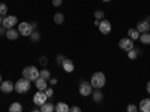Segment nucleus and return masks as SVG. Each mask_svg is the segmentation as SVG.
Segmentation results:
<instances>
[{
  "label": "nucleus",
  "mask_w": 150,
  "mask_h": 112,
  "mask_svg": "<svg viewBox=\"0 0 150 112\" xmlns=\"http://www.w3.org/2000/svg\"><path fill=\"white\" fill-rule=\"evenodd\" d=\"M90 84L93 88H99L101 90L102 87L105 85V75L102 72H95L92 75V79H90Z\"/></svg>",
  "instance_id": "nucleus-1"
},
{
  "label": "nucleus",
  "mask_w": 150,
  "mask_h": 112,
  "mask_svg": "<svg viewBox=\"0 0 150 112\" xmlns=\"http://www.w3.org/2000/svg\"><path fill=\"white\" fill-rule=\"evenodd\" d=\"M23 78H27L29 81H36L39 78V70H38L35 66H27L23 69Z\"/></svg>",
  "instance_id": "nucleus-2"
},
{
  "label": "nucleus",
  "mask_w": 150,
  "mask_h": 112,
  "mask_svg": "<svg viewBox=\"0 0 150 112\" xmlns=\"http://www.w3.org/2000/svg\"><path fill=\"white\" fill-rule=\"evenodd\" d=\"M30 82L27 78H21L15 82V91L20 93V94H24V93H27L30 90Z\"/></svg>",
  "instance_id": "nucleus-3"
},
{
  "label": "nucleus",
  "mask_w": 150,
  "mask_h": 112,
  "mask_svg": "<svg viewBox=\"0 0 150 112\" xmlns=\"http://www.w3.org/2000/svg\"><path fill=\"white\" fill-rule=\"evenodd\" d=\"M47 100H48V96L45 94V91L38 90V93L33 96V103H35L36 106H42Z\"/></svg>",
  "instance_id": "nucleus-4"
},
{
  "label": "nucleus",
  "mask_w": 150,
  "mask_h": 112,
  "mask_svg": "<svg viewBox=\"0 0 150 112\" xmlns=\"http://www.w3.org/2000/svg\"><path fill=\"white\" fill-rule=\"evenodd\" d=\"M18 32L21 36H30L32 32H33V27H32V24L30 22H20L18 24Z\"/></svg>",
  "instance_id": "nucleus-5"
},
{
  "label": "nucleus",
  "mask_w": 150,
  "mask_h": 112,
  "mask_svg": "<svg viewBox=\"0 0 150 112\" xmlns=\"http://www.w3.org/2000/svg\"><path fill=\"white\" fill-rule=\"evenodd\" d=\"M78 91H80V94H81V96L87 97V96H90V94L93 93V87H92V84H90V82H86V81H83V82L80 84V88H78Z\"/></svg>",
  "instance_id": "nucleus-6"
},
{
  "label": "nucleus",
  "mask_w": 150,
  "mask_h": 112,
  "mask_svg": "<svg viewBox=\"0 0 150 112\" xmlns=\"http://www.w3.org/2000/svg\"><path fill=\"white\" fill-rule=\"evenodd\" d=\"M119 48L123 49V51H131L134 48V41L131 37H123V39L119 41Z\"/></svg>",
  "instance_id": "nucleus-7"
},
{
  "label": "nucleus",
  "mask_w": 150,
  "mask_h": 112,
  "mask_svg": "<svg viewBox=\"0 0 150 112\" xmlns=\"http://www.w3.org/2000/svg\"><path fill=\"white\" fill-rule=\"evenodd\" d=\"M17 21H18V18L15 15H9V17H5L3 18V24H2V26L5 29H12V27H15Z\"/></svg>",
  "instance_id": "nucleus-8"
},
{
  "label": "nucleus",
  "mask_w": 150,
  "mask_h": 112,
  "mask_svg": "<svg viewBox=\"0 0 150 112\" xmlns=\"http://www.w3.org/2000/svg\"><path fill=\"white\" fill-rule=\"evenodd\" d=\"M0 90H2V93H12L15 90V85L12 81H3L0 84Z\"/></svg>",
  "instance_id": "nucleus-9"
},
{
  "label": "nucleus",
  "mask_w": 150,
  "mask_h": 112,
  "mask_svg": "<svg viewBox=\"0 0 150 112\" xmlns=\"http://www.w3.org/2000/svg\"><path fill=\"white\" fill-rule=\"evenodd\" d=\"M99 32H101L102 34H108L111 32V22L108 20H102L101 22H99Z\"/></svg>",
  "instance_id": "nucleus-10"
},
{
  "label": "nucleus",
  "mask_w": 150,
  "mask_h": 112,
  "mask_svg": "<svg viewBox=\"0 0 150 112\" xmlns=\"http://www.w3.org/2000/svg\"><path fill=\"white\" fill-rule=\"evenodd\" d=\"M5 34H6V37H8L9 41H17L18 36H20V32H18V29L12 27V29H6V33Z\"/></svg>",
  "instance_id": "nucleus-11"
},
{
  "label": "nucleus",
  "mask_w": 150,
  "mask_h": 112,
  "mask_svg": "<svg viewBox=\"0 0 150 112\" xmlns=\"http://www.w3.org/2000/svg\"><path fill=\"white\" fill-rule=\"evenodd\" d=\"M137 30H138L140 33H147L150 30V24H149V20L146 21H140L138 26H137Z\"/></svg>",
  "instance_id": "nucleus-12"
},
{
  "label": "nucleus",
  "mask_w": 150,
  "mask_h": 112,
  "mask_svg": "<svg viewBox=\"0 0 150 112\" xmlns=\"http://www.w3.org/2000/svg\"><path fill=\"white\" fill-rule=\"evenodd\" d=\"M62 66H63V70L68 72V73L74 72V69H75V64L72 63V60H69V58H65V61L62 63Z\"/></svg>",
  "instance_id": "nucleus-13"
},
{
  "label": "nucleus",
  "mask_w": 150,
  "mask_h": 112,
  "mask_svg": "<svg viewBox=\"0 0 150 112\" xmlns=\"http://www.w3.org/2000/svg\"><path fill=\"white\" fill-rule=\"evenodd\" d=\"M138 108L141 112H150V99H143Z\"/></svg>",
  "instance_id": "nucleus-14"
},
{
  "label": "nucleus",
  "mask_w": 150,
  "mask_h": 112,
  "mask_svg": "<svg viewBox=\"0 0 150 112\" xmlns=\"http://www.w3.org/2000/svg\"><path fill=\"white\" fill-rule=\"evenodd\" d=\"M92 97H93V102L101 103V102H102V99H104V94L101 93V90H99V88H95V91L92 93Z\"/></svg>",
  "instance_id": "nucleus-15"
},
{
  "label": "nucleus",
  "mask_w": 150,
  "mask_h": 112,
  "mask_svg": "<svg viewBox=\"0 0 150 112\" xmlns=\"http://www.w3.org/2000/svg\"><path fill=\"white\" fill-rule=\"evenodd\" d=\"M35 84H36V88L41 90V91H44V90L47 88V79H42L41 76L35 81Z\"/></svg>",
  "instance_id": "nucleus-16"
},
{
  "label": "nucleus",
  "mask_w": 150,
  "mask_h": 112,
  "mask_svg": "<svg viewBox=\"0 0 150 112\" xmlns=\"http://www.w3.org/2000/svg\"><path fill=\"white\" fill-rule=\"evenodd\" d=\"M54 111H56V112H69V106H68L66 103H63V102H59V103L56 105Z\"/></svg>",
  "instance_id": "nucleus-17"
},
{
  "label": "nucleus",
  "mask_w": 150,
  "mask_h": 112,
  "mask_svg": "<svg viewBox=\"0 0 150 112\" xmlns=\"http://www.w3.org/2000/svg\"><path fill=\"white\" fill-rule=\"evenodd\" d=\"M128 37H131L132 41L140 39V32L137 30V29H129V30H128Z\"/></svg>",
  "instance_id": "nucleus-18"
},
{
  "label": "nucleus",
  "mask_w": 150,
  "mask_h": 112,
  "mask_svg": "<svg viewBox=\"0 0 150 112\" xmlns=\"http://www.w3.org/2000/svg\"><path fill=\"white\" fill-rule=\"evenodd\" d=\"M39 108H41L42 112H53L56 106H54L53 103H50V102H45V103H44L42 106H39Z\"/></svg>",
  "instance_id": "nucleus-19"
},
{
  "label": "nucleus",
  "mask_w": 150,
  "mask_h": 112,
  "mask_svg": "<svg viewBox=\"0 0 150 112\" xmlns=\"http://www.w3.org/2000/svg\"><path fill=\"white\" fill-rule=\"evenodd\" d=\"M140 41L144 43V45H150V33H140Z\"/></svg>",
  "instance_id": "nucleus-20"
},
{
  "label": "nucleus",
  "mask_w": 150,
  "mask_h": 112,
  "mask_svg": "<svg viewBox=\"0 0 150 112\" xmlns=\"http://www.w3.org/2000/svg\"><path fill=\"white\" fill-rule=\"evenodd\" d=\"M9 111H11V112H21V111H23V105L18 103V102H14V103L9 106Z\"/></svg>",
  "instance_id": "nucleus-21"
},
{
  "label": "nucleus",
  "mask_w": 150,
  "mask_h": 112,
  "mask_svg": "<svg viewBox=\"0 0 150 112\" xmlns=\"http://www.w3.org/2000/svg\"><path fill=\"white\" fill-rule=\"evenodd\" d=\"M29 37H30V41H32V42H35V43L41 41V34H39V32H38V30H33V32H32V34H30Z\"/></svg>",
  "instance_id": "nucleus-22"
},
{
  "label": "nucleus",
  "mask_w": 150,
  "mask_h": 112,
  "mask_svg": "<svg viewBox=\"0 0 150 112\" xmlns=\"http://www.w3.org/2000/svg\"><path fill=\"white\" fill-rule=\"evenodd\" d=\"M54 22L56 24H63L65 22V15L62 14V12H57V14L54 15Z\"/></svg>",
  "instance_id": "nucleus-23"
},
{
  "label": "nucleus",
  "mask_w": 150,
  "mask_h": 112,
  "mask_svg": "<svg viewBox=\"0 0 150 112\" xmlns=\"http://www.w3.org/2000/svg\"><path fill=\"white\" fill-rule=\"evenodd\" d=\"M138 52H140V51H138L137 48H132L131 51H128V57H129L131 60H135L137 57H138Z\"/></svg>",
  "instance_id": "nucleus-24"
},
{
  "label": "nucleus",
  "mask_w": 150,
  "mask_h": 112,
  "mask_svg": "<svg viewBox=\"0 0 150 112\" xmlns=\"http://www.w3.org/2000/svg\"><path fill=\"white\" fill-rule=\"evenodd\" d=\"M39 76L42 78V79H50V78H51V73H50V70H47V69H44V70H41L39 72Z\"/></svg>",
  "instance_id": "nucleus-25"
},
{
  "label": "nucleus",
  "mask_w": 150,
  "mask_h": 112,
  "mask_svg": "<svg viewBox=\"0 0 150 112\" xmlns=\"http://www.w3.org/2000/svg\"><path fill=\"white\" fill-rule=\"evenodd\" d=\"M6 14H8V6L5 3H0V15L6 17Z\"/></svg>",
  "instance_id": "nucleus-26"
},
{
  "label": "nucleus",
  "mask_w": 150,
  "mask_h": 112,
  "mask_svg": "<svg viewBox=\"0 0 150 112\" xmlns=\"http://www.w3.org/2000/svg\"><path fill=\"white\" fill-rule=\"evenodd\" d=\"M104 15H105V14H104L102 10H96V12H95V18H96V20H102Z\"/></svg>",
  "instance_id": "nucleus-27"
},
{
  "label": "nucleus",
  "mask_w": 150,
  "mask_h": 112,
  "mask_svg": "<svg viewBox=\"0 0 150 112\" xmlns=\"http://www.w3.org/2000/svg\"><path fill=\"white\" fill-rule=\"evenodd\" d=\"M39 63H41V66H47V63H48V60H47V57H45V55L39 57Z\"/></svg>",
  "instance_id": "nucleus-28"
},
{
  "label": "nucleus",
  "mask_w": 150,
  "mask_h": 112,
  "mask_svg": "<svg viewBox=\"0 0 150 112\" xmlns=\"http://www.w3.org/2000/svg\"><path fill=\"white\" fill-rule=\"evenodd\" d=\"M44 91H45V94L48 96V99H50V97H53V94H54V91H53V88H45Z\"/></svg>",
  "instance_id": "nucleus-29"
},
{
  "label": "nucleus",
  "mask_w": 150,
  "mask_h": 112,
  "mask_svg": "<svg viewBox=\"0 0 150 112\" xmlns=\"http://www.w3.org/2000/svg\"><path fill=\"white\" fill-rule=\"evenodd\" d=\"M137 109H138L137 105H129L128 106V112H137Z\"/></svg>",
  "instance_id": "nucleus-30"
},
{
  "label": "nucleus",
  "mask_w": 150,
  "mask_h": 112,
  "mask_svg": "<svg viewBox=\"0 0 150 112\" xmlns=\"http://www.w3.org/2000/svg\"><path fill=\"white\" fill-rule=\"evenodd\" d=\"M62 3H63V0H53V5H54L56 8L62 6Z\"/></svg>",
  "instance_id": "nucleus-31"
},
{
  "label": "nucleus",
  "mask_w": 150,
  "mask_h": 112,
  "mask_svg": "<svg viewBox=\"0 0 150 112\" xmlns=\"http://www.w3.org/2000/svg\"><path fill=\"white\" fill-rule=\"evenodd\" d=\"M63 61H65V57H63V55H59V57H57V63H59L60 66H62V63H63Z\"/></svg>",
  "instance_id": "nucleus-32"
},
{
  "label": "nucleus",
  "mask_w": 150,
  "mask_h": 112,
  "mask_svg": "<svg viewBox=\"0 0 150 112\" xmlns=\"http://www.w3.org/2000/svg\"><path fill=\"white\" fill-rule=\"evenodd\" d=\"M69 111H72V112H80L81 108H80V106H74V108H69Z\"/></svg>",
  "instance_id": "nucleus-33"
},
{
  "label": "nucleus",
  "mask_w": 150,
  "mask_h": 112,
  "mask_svg": "<svg viewBox=\"0 0 150 112\" xmlns=\"http://www.w3.org/2000/svg\"><path fill=\"white\" fill-rule=\"evenodd\" d=\"M50 82H51V85H56L57 84V79L56 78H50Z\"/></svg>",
  "instance_id": "nucleus-34"
},
{
  "label": "nucleus",
  "mask_w": 150,
  "mask_h": 112,
  "mask_svg": "<svg viewBox=\"0 0 150 112\" xmlns=\"http://www.w3.org/2000/svg\"><path fill=\"white\" fill-rule=\"evenodd\" d=\"M146 90H147V93L150 94V81L147 82V85H146Z\"/></svg>",
  "instance_id": "nucleus-35"
},
{
  "label": "nucleus",
  "mask_w": 150,
  "mask_h": 112,
  "mask_svg": "<svg viewBox=\"0 0 150 112\" xmlns=\"http://www.w3.org/2000/svg\"><path fill=\"white\" fill-rule=\"evenodd\" d=\"M3 33H6V30H5V27L0 26V34H3Z\"/></svg>",
  "instance_id": "nucleus-36"
},
{
  "label": "nucleus",
  "mask_w": 150,
  "mask_h": 112,
  "mask_svg": "<svg viewBox=\"0 0 150 112\" xmlns=\"http://www.w3.org/2000/svg\"><path fill=\"white\" fill-rule=\"evenodd\" d=\"M32 27H33V30H36L38 29V22H32Z\"/></svg>",
  "instance_id": "nucleus-37"
},
{
  "label": "nucleus",
  "mask_w": 150,
  "mask_h": 112,
  "mask_svg": "<svg viewBox=\"0 0 150 112\" xmlns=\"http://www.w3.org/2000/svg\"><path fill=\"white\" fill-rule=\"evenodd\" d=\"M2 24H3V17L0 15V26H2Z\"/></svg>",
  "instance_id": "nucleus-38"
},
{
  "label": "nucleus",
  "mask_w": 150,
  "mask_h": 112,
  "mask_svg": "<svg viewBox=\"0 0 150 112\" xmlns=\"http://www.w3.org/2000/svg\"><path fill=\"white\" fill-rule=\"evenodd\" d=\"M0 84H2V75H0Z\"/></svg>",
  "instance_id": "nucleus-39"
},
{
  "label": "nucleus",
  "mask_w": 150,
  "mask_h": 112,
  "mask_svg": "<svg viewBox=\"0 0 150 112\" xmlns=\"http://www.w3.org/2000/svg\"><path fill=\"white\" fill-rule=\"evenodd\" d=\"M104 2H110V0H104Z\"/></svg>",
  "instance_id": "nucleus-40"
},
{
  "label": "nucleus",
  "mask_w": 150,
  "mask_h": 112,
  "mask_svg": "<svg viewBox=\"0 0 150 112\" xmlns=\"http://www.w3.org/2000/svg\"><path fill=\"white\" fill-rule=\"evenodd\" d=\"M149 24H150V18H149Z\"/></svg>",
  "instance_id": "nucleus-41"
}]
</instances>
